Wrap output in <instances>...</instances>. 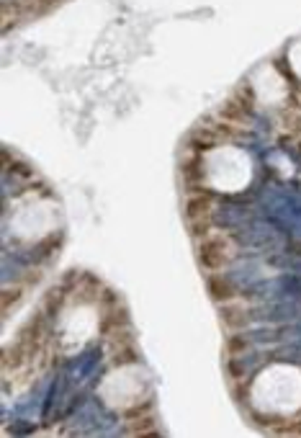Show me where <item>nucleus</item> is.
Wrapping results in <instances>:
<instances>
[{"label": "nucleus", "instance_id": "nucleus-1", "mask_svg": "<svg viewBox=\"0 0 301 438\" xmlns=\"http://www.w3.org/2000/svg\"><path fill=\"white\" fill-rule=\"evenodd\" d=\"M100 356H103L100 348H90V351H85V353H80V356H75L70 364H67V371H65V374L70 376L72 382H85L88 376L98 369Z\"/></svg>", "mask_w": 301, "mask_h": 438}, {"label": "nucleus", "instance_id": "nucleus-2", "mask_svg": "<svg viewBox=\"0 0 301 438\" xmlns=\"http://www.w3.org/2000/svg\"><path fill=\"white\" fill-rule=\"evenodd\" d=\"M16 431H18V436H28V433L34 431V426H31V423H23V420H18V423H16Z\"/></svg>", "mask_w": 301, "mask_h": 438}]
</instances>
